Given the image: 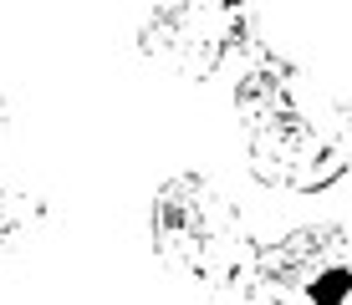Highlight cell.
I'll return each instance as SVG.
<instances>
[{
  "label": "cell",
  "instance_id": "6da1fadb",
  "mask_svg": "<svg viewBox=\"0 0 352 305\" xmlns=\"http://www.w3.org/2000/svg\"><path fill=\"white\" fill-rule=\"evenodd\" d=\"M153 254L184 280L220 295H245L261 265V244L250 239L240 209L204 173H174L159 183L148 209Z\"/></svg>",
  "mask_w": 352,
  "mask_h": 305
},
{
  "label": "cell",
  "instance_id": "7a4b0ae2",
  "mask_svg": "<svg viewBox=\"0 0 352 305\" xmlns=\"http://www.w3.org/2000/svg\"><path fill=\"white\" fill-rule=\"evenodd\" d=\"M138 46L153 66L174 71L179 82H214V77H240L245 66L271 51L261 41L256 21L230 5H159L138 31Z\"/></svg>",
  "mask_w": 352,
  "mask_h": 305
},
{
  "label": "cell",
  "instance_id": "3957f363",
  "mask_svg": "<svg viewBox=\"0 0 352 305\" xmlns=\"http://www.w3.org/2000/svg\"><path fill=\"white\" fill-rule=\"evenodd\" d=\"M250 173L281 193H327L342 178H352V158L322 127L286 117L250 138Z\"/></svg>",
  "mask_w": 352,
  "mask_h": 305
}]
</instances>
